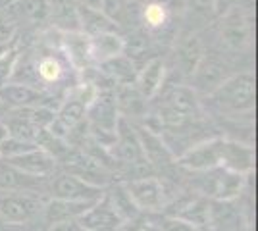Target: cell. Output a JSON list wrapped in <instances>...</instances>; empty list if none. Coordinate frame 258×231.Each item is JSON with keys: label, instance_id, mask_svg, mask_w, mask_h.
Masks as SVG:
<instances>
[{"label": "cell", "instance_id": "cell-1", "mask_svg": "<svg viewBox=\"0 0 258 231\" xmlns=\"http://www.w3.org/2000/svg\"><path fill=\"white\" fill-rule=\"evenodd\" d=\"M208 97L218 110L226 114H250L256 106V77L252 71L233 73L222 81Z\"/></svg>", "mask_w": 258, "mask_h": 231}, {"label": "cell", "instance_id": "cell-2", "mask_svg": "<svg viewBox=\"0 0 258 231\" xmlns=\"http://www.w3.org/2000/svg\"><path fill=\"white\" fill-rule=\"evenodd\" d=\"M119 108L116 95L112 91H100L93 97L85 114V125L89 137L97 144L110 148L116 139V129L119 121Z\"/></svg>", "mask_w": 258, "mask_h": 231}, {"label": "cell", "instance_id": "cell-3", "mask_svg": "<svg viewBox=\"0 0 258 231\" xmlns=\"http://www.w3.org/2000/svg\"><path fill=\"white\" fill-rule=\"evenodd\" d=\"M98 89L93 83H85L81 87H77L68 99L60 104L58 110H54V120L48 127V131L52 133L54 137L66 141L68 135L74 131L76 127H79L85 121L87 108L91 104L93 97L97 95Z\"/></svg>", "mask_w": 258, "mask_h": 231}, {"label": "cell", "instance_id": "cell-4", "mask_svg": "<svg viewBox=\"0 0 258 231\" xmlns=\"http://www.w3.org/2000/svg\"><path fill=\"white\" fill-rule=\"evenodd\" d=\"M44 202L33 193L12 191L0 195V220L8 225H23L31 221L41 210Z\"/></svg>", "mask_w": 258, "mask_h": 231}, {"label": "cell", "instance_id": "cell-5", "mask_svg": "<svg viewBox=\"0 0 258 231\" xmlns=\"http://www.w3.org/2000/svg\"><path fill=\"white\" fill-rule=\"evenodd\" d=\"M218 37H220L222 46L227 50H233V52H243L250 46L252 43L250 22L245 16V12L239 10V6H235L233 10H229L220 18Z\"/></svg>", "mask_w": 258, "mask_h": 231}, {"label": "cell", "instance_id": "cell-6", "mask_svg": "<svg viewBox=\"0 0 258 231\" xmlns=\"http://www.w3.org/2000/svg\"><path fill=\"white\" fill-rule=\"evenodd\" d=\"M123 187L133 206L139 212H160L166 204V189L158 177H135L131 181H125Z\"/></svg>", "mask_w": 258, "mask_h": 231}, {"label": "cell", "instance_id": "cell-7", "mask_svg": "<svg viewBox=\"0 0 258 231\" xmlns=\"http://www.w3.org/2000/svg\"><path fill=\"white\" fill-rule=\"evenodd\" d=\"M222 139L224 137H212L205 139L201 143L189 146L185 152L177 156V164L191 172H210L220 168L222 158Z\"/></svg>", "mask_w": 258, "mask_h": 231}, {"label": "cell", "instance_id": "cell-8", "mask_svg": "<svg viewBox=\"0 0 258 231\" xmlns=\"http://www.w3.org/2000/svg\"><path fill=\"white\" fill-rule=\"evenodd\" d=\"M48 193L52 198H62V200H83V202H97L104 195V189L95 187L91 183L83 181L81 177L74 176L70 172L58 174L52 177Z\"/></svg>", "mask_w": 258, "mask_h": 231}, {"label": "cell", "instance_id": "cell-9", "mask_svg": "<svg viewBox=\"0 0 258 231\" xmlns=\"http://www.w3.org/2000/svg\"><path fill=\"white\" fill-rule=\"evenodd\" d=\"M114 150V158H118L119 162L129 166H147V158L143 152V146H141L139 135L137 131L129 125L127 118H119L118 121V129H116V139L114 144L110 146Z\"/></svg>", "mask_w": 258, "mask_h": 231}, {"label": "cell", "instance_id": "cell-10", "mask_svg": "<svg viewBox=\"0 0 258 231\" xmlns=\"http://www.w3.org/2000/svg\"><path fill=\"white\" fill-rule=\"evenodd\" d=\"M4 162L20 170L25 176L39 177V179H46L48 176H52V172L56 170V158L41 146L18 154V156H12V158H4Z\"/></svg>", "mask_w": 258, "mask_h": 231}, {"label": "cell", "instance_id": "cell-11", "mask_svg": "<svg viewBox=\"0 0 258 231\" xmlns=\"http://www.w3.org/2000/svg\"><path fill=\"white\" fill-rule=\"evenodd\" d=\"M220 168L239 176H250L254 170V148L250 144L239 143L233 139H222V158Z\"/></svg>", "mask_w": 258, "mask_h": 231}, {"label": "cell", "instance_id": "cell-12", "mask_svg": "<svg viewBox=\"0 0 258 231\" xmlns=\"http://www.w3.org/2000/svg\"><path fill=\"white\" fill-rule=\"evenodd\" d=\"M79 223L87 231H119L125 221L119 218V214L114 210L112 202L108 200L106 193H104L102 198L97 200L79 218Z\"/></svg>", "mask_w": 258, "mask_h": 231}, {"label": "cell", "instance_id": "cell-13", "mask_svg": "<svg viewBox=\"0 0 258 231\" xmlns=\"http://www.w3.org/2000/svg\"><path fill=\"white\" fill-rule=\"evenodd\" d=\"M210 176V185L205 189L208 197L222 200V202H231L233 198L241 195V191L245 187V176H239L233 172H227L224 168H216L210 172H205Z\"/></svg>", "mask_w": 258, "mask_h": 231}, {"label": "cell", "instance_id": "cell-14", "mask_svg": "<svg viewBox=\"0 0 258 231\" xmlns=\"http://www.w3.org/2000/svg\"><path fill=\"white\" fill-rule=\"evenodd\" d=\"M125 52V39L119 33H100L89 37V62L102 66Z\"/></svg>", "mask_w": 258, "mask_h": 231}, {"label": "cell", "instance_id": "cell-15", "mask_svg": "<svg viewBox=\"0 0 258 231\" xmlns=\"http://www.w3.org/2000/svg\"><path fill=\"white\" fill-rule=\"evenodd\" d=\"M46 95L41 89H35L25 83H8L0 87V102H4L8 108H31V106H48Z\"/></svg>", "mask_w": 258, "mask_h": 231}, {"label": "cell", "instance_id": "cell-16", "mask_svg": "<svg viewBox=\"0 0 258 231\" xmlns=\"http://www.w3.org/2000/svg\"><path fill=\"white\" fill-rule=\"evenodd\" d=\"M229 73H227V67L216 60V58H208L203 56V60L199 62L197 69L191 75V83H193V91H201L210 95L222 81H226Z\"/></svg>", "mask_w": 258, "mask_h": 231}, {"label": "cell", "instance_id": "cell-17", "mask_svg": "<svg viewBox=\"0 0 258 231\" xmlns=\"http://www.w3.org/2000/svg\"><path fill=\"white\" fill-rule=\"evenodd\" d=\"M164 77H166V64L164 60L154 56L145 62L135 75V87L145 99H154L164 87Z\"/></svg>", "mask_w": 258, "mask_h": 231}, {"label": "cell", "instance_id": "cell-18", "mask_svg": "<svg viewBox=\"0 0 258 231\" xmlns=\"http://www.w3.org/2000/svg\"><path fill=\"white\" fill-rule=\"evenodd\" d=\"M77 0H46L48 20L60 33L79 31V12Z\"/></svg>", "mask_w": 258, "mask_h": 231}, {"label": "cell", "instance_id": "cell-19", "mask_svg": "<svg viewBox=\"0 0 258 231\" xmlns=\"http://www.w3.org/2000/svg\"><path fill=\"white\" fill-rule=\"evenodd\" d=\"M33 73H35V81H33V87L39 89V83L44 85H56L60 83L66 75V66L62 64L60 56L56 52H44L43 56H39L35 60V64L31 66Z\"/></svg>", "mask_w": 258, "mask_h": 231}, {"label": "cell", "instance_id": "cell-20", "mask_svg": "<svg viewBox=\"0 0 258 231\" xmlns=\"http://www.w3.org/2000/svg\"><path fill=\"white\" fill-rule=\"evenodd\" d=\"M95 202H83V200H62V198H50L44 202L43 212L48 223L62 220H79L87 210Z\"/></svg>", "mask_w": 258, "mask_h": 231}, {"label": "cell", "instance_id": "cell-21", "mask_svg": "<svg viewBox=\"0 0 258 231\" xmlns=\"http://www.w3.org/2000/svg\"><path fill=\"white\" fill-rule=\"evenodd\" d=\"M79 12V31L87 37L100 33H118V25L108 18L102 10L87 8V6H77Z\"/></svg>", "mask_w": 258, "mask_h": 231}, {"label": "cell", "instance_id": "cell-22", "mask_svg": "<svg viewBox=\"0 0 258 231\" xmlns=\"http://www.w3.org/2000/svg\"><path fill=\"white\" fill-rule=\"evenodd\" d=\"M62 52L66 54L68 62L77 69L89 67V37L81 31L76 33H62Z\"/></svg>", "mask_w": 258, "mask_h": 231}, {"label": "cell", "instance_id": "cell-23", "mask_svg": "<svg viewBox=\"0 0 258 231\" xmlns=\"http://www.w3.org/2000/svg\"><path fill=\"white\" fill-rule=\"evenodd\" d=\"M203 44L201 41L195 37V35H189L185 37L181 43L177 44V50H175V64L179 66V71L183 75H193V71L197 69L199 62L203 60Z\"/></svg>", "mask_w": 258, "mask_h": 231}, {"label": "cell", "instance_id": "cell-24", "mask_svg": "<svg viewBox=\"0 0 258 231\" xmlns=\"http://www.w3.org/2000/svg\"><path fill=\"white\" fill-rule=\"evenodd\" d=\"M164 104L173 108V110L181 112L185 116H189V118H193V120L199 116V110H201L197 91H193V87H189V85H173Z\"/></svg>", "mask_w": 258, "mask_h": 231}, {"label": "cell", "instance_id": "cell-25", "mask_svg": "<svg viewBox=\"0 0 258 231\" xmlns=\"http://www.w3.org/2000/svg\"><path fill=\"white\" fill-rule=\"evenodd\" d=\"M43 179L31 177L22 174L20 170L12 168L4 160H0V191L2 193H12V191H22V193H33L35 183H39Z\"/></svg>", "mask_w": 258, "mask_h": 231}, {"label": "cell", "instance_id": "cell-26", "mask_svg": "<svg viewBox=\"0 0 258 231\" xmlns=\"http://www.w3.org/2000/svg\"><path fill=\"white\" fill-rule=\"evenodd\" d=\"M175 216L191 223L199 231H208L210 229V200L197 198L193 202H189L183 210H179Z\"/></svg>", "mask_w": 258, "mask_h": 231}, {"label": "cell", "instance_id": "cell-27", "mask_svg": "<svg viewBox=\"0 0 258 231\" xmlns=\"http://www.w3.org/2000/svg\"><path fill=\"white\" fill-rule=\"evenodd\" d=\"M168 20H170V10L162 0H151L141 10V22L151 31L164 29L168 25Z\"/></svg>", "mask_w": 258, "mask_h": 231}, {"label": "cell", "instance_id": "cell-28", "mask_svg": "<svg viewBox=\"0 0 258 231\" xmlns=\"http://www.w3.org/2000/svg\"><path fill=\"white\" fill-rule=\"evenodd\" d=\"M106 197H108V200L112 202L114 210L118 212L119 218H121L123 221L133 220V218L137 216L139 210L133 206V202H131V198H129L127 191H125V187H123V183H121V185H116L110 193H106Z\"/></svg>", "mask_w": 258, "mask_h": 231}, {"label": "cell", "instance_id": "cell-29", "mask_svg": "<svg viewBox=\"0 0 258 231\" xmlns=\"http://www.w3.org/2000/svg\"><path fill=\"white\" fill-rule=\"evenodd\" d=\"M18 62H20V50L14 44L0 54V87L12 83V77L16 73Z\"/></svg>", "mask_w": 258, "mask_h": 231}, {"label": "cell", "instance_id": "cell-30", "mask_svg": "<svg viewBox=\"0 0 258 231\" xmlns=\"http://www.w3.org/2000/svg\"><path fill=\"white\" fill-rule=\"evenodd\" d=\"M20 23L8 10H0V46H12L16 43V35Z\"/></svg>", "mask_w": 258, "mask_h": 231}, {"label": "cell", "instance_id": "cell-31", "mask_svg": "<svg viewBox=\"0 0 258 231\" xmlns=\"http://www.w3.org/2000/svg\"><path fill=\"white\" fill-rule=\"evenodd\" d=\"M39 144L31 143V141H23V139H18V137H10L6 135V139L0 143V158H12V156H18V154H23L27 150H33L37 148Z\"/></svg>", "mask_w": 258, "mask_h": 231}, {"label": "cell", "instance_id": "cell-32", "mask_svg": "<svg viewBox=\"0 0 258 231\" xmlns=\"http://www.w3.org/2000/svg\"><path fill=\"white\" fill-rule=\"evenodd\" d=\"M187 12L191 16L193 22H208L210 18H214V10H212V0H189L187 4Z\"/></svg>", "mask_w": 258, "mask_h": 231}, {"label": "cell", "instance_id": "cell-33", "mask_svg": "<svg viewBox=\"0 0 258 231\" xmlns=\"http://www.w3.org/2000/svg\"><path fill=\"white\" fill-rule=\"evenodd\" d=\"M158 231H199V229L193 227L191 223H187L185 220H181V218H177V216H166L158 223Z\"/></svg>", "mask_w": 258, "mask_h": 231}, {"label": "cell", "instance_id": "cell-34", "mask_svg": "<svg viewBox=\"0 0 258 231\" xmlns=\"http://www.w3.org/2000/svg\"><path fill=\"white\" fill-rule=\"evenodd\" d=\"M239 0H212V10H214V18H222L224 14L233 10Z\"/></svg>", "mask_w": 258, "mask_h": 231}, {"label": "cell", "instance_id": "cell-35", "mask_svg": "<svg viewBox=\"0 0 258 231\" xmlns=\"http://www.w3.org/2000/svg\"><path fill=\"white\" fill-rule=\"evenodd\" d=\"M48 231H83L79 220H62L50 223Z\"/></svg>", "mask_w": 258, "mask_h": 231}, {"label": "cell", "instance_id": "cell-36", "mask_svg": "<svg viewBox=\"0 0 258 231\" xmlns=\"http://www.w3.org/2000/svg\"><path fill=\"white\" fill-rule=\"evenodd\" d=\"M100 2L102 0H77V4L87 6V8H95V10H100Z\"/></svg>", "mask_w": 258, "mask_h": 231}, {"label": "cell", "instance_id": "cell-37", "mask_svg": "<svg viewBox=\"0 0 258 231\" xmlns=\"http://www.w3.org/2000/svg\"><path fill=\"white\" fill-rule=\"evenodd\" d=\"M6 135H8V131H6V127H4V123H0V143L6 139Z\"/></svg>", "mask_w": 258, "mask_h": 231}, {"label": "cell", "instance_id": "cell-38", "mask_svg": "<svg viewBox=\"0 0 258 231\" xmlns=\"http://www.w3.org/2000/svg\"><path fill=\"white\" fill-rule=\"evenodd\" d=\"M6 48H10V46H0V54H2V52H4Z\"/></svg>", "mask_w": 258, "mask_h": 231}, {"label": "cell", "instance_id": "cell-39", "mask_svg": "<svg viewBox=\"0 0 258 231\" xmlns=\"http://www.w3.org/2000/svg\"><path fill=\"white\" fill-rule=\"evenodd\" d=\"M83 231H87V229H83Z\"/></svg>", "mask_w": 258, "mask_h": 231}]
</instances>
